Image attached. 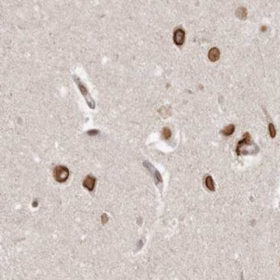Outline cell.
I'll return each mask as SVG.
<instances>
[{
	"label": "cell",
	"mask_w": 280,
	"mask_h": 280,
	"mask_svg": "<svg viewBox=\"0 0 280 280\" xmlns=\"http://www.w3.org/2000/svg\"><path fill=\"white\" fill-rule=\"evenodd\" d=\"M162 136L164 139H169L171 137V131L168 127H164L162 132Z\"/></svg>",
	"instance_id": "8fae6325"
},
{
	"label": "cell",
	"mask_w": 280,
	"mask_h": 280,
	"mask_svg": "<svg viewBox=\"0 0 280 280\" xmlns=\"http://www.w3.org/2000/svg\"><path fill=\"white\" fill-rule=\"evenodd\" d=\"M234 132V124H230V125L227 126V127L224 128L220 133H221L223 136H228L233 135Z\"/></svg>",
	"instance_id": "ba28073f"
},
{
	"label": "cell",
	"mask_w": 280,
	"mask_h": 280,
	"mask_svg": "<svg viewBox=\"0 0 280 280\" xmlns=\"http://www.w3.org/2000/svg\"><path fill=\"white\" fill-rule=\"evenodd\" d=\"M250 143H251V137H250V135L248 133H246V134L244 135L243 136V139L241 141L238 142L237 146H236V153L238 155H240V154H248V148L250 146Z\"/></svg>",
	"instance_id": "7a4b0ae2"
},
{
	"label": "cell",
	"mask_w": 280,
	"mask_h": 280,
	"mask_svg": "<svg viewBox=\"0 0 280 280\" xmlns=\"http://www.w3.org/2000/svg\"><path fill=\"white\" fill-rule=\"evenodd\" d=\"M73 78H74L75 82L77 83V85H78L79 89L80 90L81 94H83L84 97H85V99H86V101H87L88 106H89L91 108H94V107H95L94 102V100L92 99V97L90 96V94H89V93H88V91H87L86 87L84 86V84L80 81V80L79 78H77L76 76H73Z\"/></svg>",
	"instance_id": "3957f363"
},
{
	"label": "cell",
	"mask_w": 280,
	"mask_h": 280,
	"mask_svg": "<svg viewBox=\"0 0 280 280\" xmlns=\"http://www.w3.org/2000/svg\"><path fill=\"white\" fill-rule=\"evenodd\" d=\"M235 15L239 19H241V20L246 19V17H247V10L245 8H243V7H241V8L237 9V10L235 12Z\"/></svg>",
	"instance_id": "30bf717a"
},
{
	"label": "cell",
	"mask_w": 280,
	"mask_h": 280,
	"mask_svg": "<svg viewBox=\"0 0 280 280\" xmlns=\"http://www.w3.org/2000/svg\"><path fill=\"white\" fill-rule=\"evenodd\" d=\"M184 39H185V32L184 30L182 29H177L174 33V42L175 44L178 45V46H181L183 44L184 42Z\"/></svg>",
	"instance_id": "5b68a950"
},
{
	"label": "cell",
	"mask_w": 280,
	"mask_h": 280,
	"mask_svg": "<svg viewBox=\"0 0 280 280\" xmlns=\"http://www.w3.org/2000/svg\"><path fill=\"white\" fill-rule=\"evenodd\" d=\"M95 181H96V179L93 176H87L85 178V179L83 180V186H84V188H86L88 191L92 192L94 189Z\"/></svg>",
	"instance_id": "8992f818"
},
{
	"label": "cell",
	"mask_w": 280,
	"mask_h": 280,
	"mask_svg": "<svg viewBox=\"0 0 280 280\" xmlns=\"http://www.w3.org/2000/svg\"><path fill=\"white\" fill-rule=\"evenodd\" d=\"M220 52L218 48H212L208 52V58L212 62L218 61L220 59Z\"/></svg>",
	"instance_id": "52a82bcc"
},
{
	"label": "cell",
	"mask_w": 280,
	"mask_h": 280,
	"mask_svg": "<svg viewBox=\"0 0 280 280\" xmlns=\"http://www.w3.org/2000/svg\"><path fill=\"white\" fill-rule=\"evenodd\" d=\"M269 132H270L271 137L274 138L276 136V128H275V126H274V124H273V123H269Z\"/></svg>",
	"instance_id": "7c38bea8"
},
{
	"label": "cell",
	"mask_w": 280,
	"mask_h": 280,
	"mask_svg": "<svg viewBox=\"0 0 280 280\" xmlns=\"http://www.w3.org/2000/svg\"><path fill=\"white\" fill-rule=\"evenodd\" d=\"M206 188L208 189L209 191H215V186H214V180H213V178L210 177V176H207L206 178Z\"/></svg>",
	"instance_id": "9c48e42d"
},
{
	"label": "cell",
	"mask_w": 280,
	"mask_h": 280,
	"mask_svg": "<svg viewBox=\"0 0 280 280\" xmlns=\"http://www.w3.org/2000/svg\"><path fill=\"white\" fill-rule=\"evenodd\" d=\"M108 220V218L107 214H103V216H102V222L105 224V223H107Z\"/></svg>",
	"instance_id": "5bb4252c"
},
{
	"label": "cell",
	"mask_w": 280,
	"mask_h": 280,
	"mask_svg": "<svg viewBox=\"0 0 280 280\" xmlns=\"http://www.w3.org/2000/svg\"><path fill=\"white\" fill-rule=\"evenodd\" d=\"M69 176V170L66 166H56L53 170V177L55 178L56 181L60 182V183H63V182H66Z\"/></svg>",
	"instance_id": "6da1fadb"
},
{
	"label": "cell",
	"mask_w": 280,
	"mask_h": 280,
	"mask_svg": "<svg viewBox=\"0 0 280 280\" xmlns=\"http://www.w3.org/2000/svg\"><path fill=\"white\" fill-rule=\"evenodd\" d=\"M87 134H88V136H95L98 134V130H90V131H88Z\"/></svg>",
	"instance_id": "4fadbf2b"
},
{
	"label": "cell",
	"mask_w": 280,
	"mask_h": 280,
	"mask_svg": "<svg viewBox=\"0 0 280 280\" xmlns=\"http://www.w3.org/2000/svg\"><path fill=\"white\" fill-rule=\"evenodd\" d=\"M261 30H262V32H264V31H266V27H265V26H262V29H261Z\"/></svg>",
	"instance_id": "9a60e30c"
},
{
	"label": "cell",
	"mask_w": 280,
	"mask_h": 280,
	"mask_svg": "<svg viewBox=\"0 0 280 280\" xmlns=\"http://www.w3.org/2000/svg\"><path fill=\"white\" fill-rule=\"evenodd\" d=\"M143 164L148 168L149 169V171L153 175V178H154V180H155V182H156V184H160V183H162V177H161V175H160V173L155 169V167L154 166H152L151 165V164H150L149 162H147V161H145V162L143 163Z\"/></svg>",
	"instance_id": "277c9868"
}]
</instances>
